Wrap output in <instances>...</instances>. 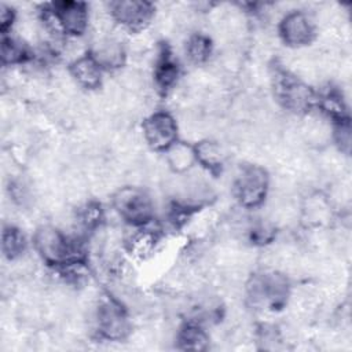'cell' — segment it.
Wrapping results in <instances>:
<instances>
[{
	"instance_id": "19",
	"label": "cell",
	"mask_w": 352,
	"mask_h": 352,
	"mask_svg": "<svg viewBox=\"0 0 352 352\" xmlns=\"http://www.w3.org/2000/svg\"><path fill=\"white\" fill-rule=\"evenodd\" d=\"M103 219H104V212L100 204L95 201H88L82 204L76 212V221L85 231H94L99 228Z\"/></svg>"
},
{
	"instance_id": "14",
	"label": "cell",
	"mask_w": 352,
	"mask_h": 352,
	"mask_svg": "<svg viewBox=\"0 0 352 352\" xmlns=\"http://www.w3.org/2000/svg\"><path fill=\"white\" fill-rule=\"evenodd\" d=\"M195 161L208 172H219L224 165V151L214 140H201L194 146Z\"/></svg>"
},
{
	"instance_id": "9",
	"label": "cell",
	"mask_w": 352,
	"mask_h": 352,
	"mask_svg": "<svg viewBox=\"0 0 352 352\" xmlns=\"http://www.w3.org/2000/svg\"><path fill=\"white\" fill-rule=\"evenodd\" d=\"M279 36L289 47H304L315 38V25L312 19L302 11L287 12L279 23Z\"/></svg>"
},
{
	"instance_id": "3",
	"label": "cell",
	"mask_w": 352,
	"mask_h": 352,
	"mask_svg": "<svg viewBox=\"0 0 352 352\" xmlns=\"http://www.w3.org/2000/svg\"><path fill=\"white\" fill-rule=\"evenodd\" d=\"M274 91L278 102L292 113L305 114L316 103V94L297 76L278 70L274 76Z\"/></svg>"
},
{
	"instance_id": "21",
	"label": "cell",
	"mask_w": 352,
	"mask_h": 352,
	"mask_svg": "<svg viewBox=\"0 0 352 352\" xmlns=\"http://www.w3.org/2000/svg\"><path fill=\"white\" fill-rule=\"evenodd\" d=\"M319 104L323 109V111L331 117L334 121L345 120V104L342 100V96L338 91L336 89H329L326 91L320 98H319Z\"/></svg>"
},
{
	"instance_id": "23",
	"label": "cell",
	"mask_w": 352,
	"mask_h": 352,
	"mask_svg": "<svg viewBox=\"0 0 352 352\" xmlns=\"http://www.w3.org/2000/svg\"><path fill=\"white\" fill-rule=\"evenodd\" d=\"M14 21H15V11L11 7L3 4L1 12H0V30L3 36H6L7 32L11 29Z\"/></svg>"
},
{
	"instance_id": "4",
	"label": "cell",
	"mask_w": 352,
	"mask_h": 352,
	"mask_svg": "<svg viewBox=\"0 0 352 352\" xmlns=\"http://www.w3.org/2000/svg\"><path fill=\"white\" fill-rule=\"evenodd\" d=\"M111 204L118 216L132 226H146L153 220V201L150 195L139 187L125 186L118 188L113 194Z\"/></svg>"
},
{
	"instance_id": "22",
	"label": "cell",
	"mask_w": 352,
	"mask_h": 352,
	"mask_svg": "<svg viewBox=\"0 0 352 352\" xmlns=\"http://www.w3.org/2000/svg\"><path fill=\"white\" fill-rule=\"evenodd\" d=\"M334 139L340 148L348 154L351 148V125L348 118L337 121V125L334 128Z\"/></svg>"
},
{
	"instance_id": "5",
	"label": "cell",
	"mask_w": 352,
	"mask_h": 352,
	"mask_svg": "<svg viewBox=\"0 0 352 352\" xmlns=\"http://www.w3.org/2000/svg\"><path fill=\"white\" fill-rule=\"evenodd\" d=\"M98 334L107 341H121L131 331V322L126 308L114 297H104L99 301L95 312Z\"/></svg>"
},
{
	"instance_id": "10",
	"label": "cell",
	"mask_w": 352,
	"mask_h": 352,
	"mask_svg": "<svg viewBox=\"0 0 352 352\" xmlns=\"http://www.w3.org/2000/svg\"><path fill=\"white\" fill-rule=\"evenodd\" d=\"M103 70H116L124 66L126 52L122 43L114 36H102L89 54Z\"/></svg>"
},
{
	"instance_id": "2",
	"label": "cell",
	"mask_w": 352,
	"mask_h": 352,
	"mask_svg": "<svg viewBox=\"0 0 352 352\" xmlns=\"http://www.w3.org/2000/svg\"><path fill=\"white\" fill-rule=\"evenodd\" d=\"M248 300L254 308L276 309L280 308L289 297L287 279L275 271L254 274L248 285Z\"/></svg>"
},
{
	"instance_id": "1",
	"label": "cell",
	"mask_w": 352,
	"mask_h": 352,
	"mask_svg": "<svg viewBox=\"0 0 352 352\" xmlns=\"http://www.w3.org/2000/svg\"><path fill=\"white\" fill-rule=\"evenodd\" d=\"M33 245L38 256L50 265L59 267L69 261L84 260L81 245L55 226H41L33 235Z\"/></svg>"
},
{
	"instance_id": "17",
	"label": "cell",
	"mask_w": 352,
	"mask_h": 352,
	"mask_svg": "<svg viewBox=\"0 0 352 352\" xmlns=\"http://www.w3.org/2000/svg\"><path fill=\"white\" fill-rule=\"evenodd\" d=\"M1 250L7 260L14 261L26 250V239L23 232L14 226H7L3 228L1 234Z\"/></svg>"
},
{
	"instance_id": "12",
	"label": "cell",
	"mask_w": 352,
	"mask_h": 352,
	"mask_svg": "<svg viewBox=\"0 0 352 352\" xmlns=\"http://www.w3.org/2000/svg\"><path fill=\"white\" fill-rule=\"evenodd\" d=\"M160 242V232L146 226H140L126 241L129 254L138 260H146L154 254Z\"/></svg>"
},
{
	"instance_id": "6",
	"label": "cell",
	"mask_w": 352,
	"mask_h": 352,
	"mask_svg": "<svg viewBox=\"0 0 352 352\" xmlns=\"http://www.w3.org/2000/svg\"><path fill=\"white\" fill-rule=\"evenodd\" d=\"M268 175L258 165H245L234 180V195L245 208H257L268 191Z\"/></svg>"
},
{
	"instance_id": "8",
	"label": "cell",
	"mask_w": 352,
	"mask_h": 352,
	"mask_svg": "<svg viewBox=\"0 0 352 352\" xmlns=\"http://www.w3.org/2000/svg\"><path fill=\"white\" fill-rule=\"evenodd\" d=\"M109 10L113 21L131 33L144 30L154 15V7L147 1H113Z\"/></svg>"
},
{
	"instance_id": "20",
	"label": "cell",
	"mask_w": 352,
	"mask_h": 352,
	"mask_svg": "<svg viewBox=\"0 0 352 352\" xmlns=\"http://www.w3.org/2000/svg\"><path fill=\"white\" fill-rule=\"evenodd\" d=\"M187 58L194 63H204L212 54V41L208 36L197 33L191 36L186 44Z\"/></svg>"
},
{
	"instance_id": "11",
	"label": "cell",
	"mask_w": 352,
	"mask_h": 352,
	"mask_svg": "<svg viewBox=\"0 0 352 352\" xmlns=\"http://www.w3.org/2000/svg\"><path fill=\"white\" fill-rule=\"evenodd\" d=\"M103 69L89 55L74 58L69 65V73L74 82L85 89H96L102 84Z\"/></svg>"
},
{
	"instance_id": "13",
	"label": "cell",
	"mask_w": 352,
	"mask_h": 352,
	"mask_svg": "<svg viewBox=\"0 0 352 352\" xmlns=\"http://www.w3.org/2000/svg\"><path fill=\"white\" fill-rule=\"evenodd\" d=\"M179 65L173 59L172 52L164 48L154 65V81L161 91L170 89L179 78Z\"/></svg>"
},
{
	"instance_id": "7",
	"label": "cell",
	"mask_w": 352,
	"mask_h": 352,
	"mask_svg": "<svg viewBox=\"0 0 352 352\" xmlns=\"http://www.w3.org/2000/svg\"><path fill=\"white\" fill-rule=\"evenodd\" d=\"M146 143L157 151H166L177 142V122L168 111H154L142 124Z\"/></svg>"
},
{
	"instance_id": "15",
	"label": "cell",
	"mask_w": 352,
	"mask_h": 352,
	"mask_svg": "<svg viewBox=\"0 0 352 352\" xmlns=\"http://www.w3.org/2000/svg\"><path fill=\"white\" fill-rule=\"evenodd\" d=\"M176 342L177 346L184 351H204L208 348L209 336L201 323L188 322L179 329Z\"/></svg>"
},
{
	"instance_id": "18",
	"label": "cell",
	"mask_w": 352,
	"mask_h": 352,
	"mask_svg": "<svg viewBox=\"0 0 352 352\" xmlns=\"http://www.w3.org/2000/svg\"><path fill=\"white\" fill-rule=\"evenodd\" d=\"M30 52L26 44L11 36H4L1 40V62L4 66L21 65L29 60Z\"/></svg>"
},
{
	"instance_id": "16",
	"label": "cell",
	"mask_w": 352,
	"mask_h": 352,
	"mask_svg": "<svg viewBox=\"0 0 352 352\" xmlns=\"http://www.w3.org/2000/svg\"><path fill=\"white\" fill-rule=\"evenodd\" d=\"M166 162L169 168L176 173H186L192 168L195 161L194 146H190L184 142H176L166 151Z\"/></svg>"
}]
</instances>
